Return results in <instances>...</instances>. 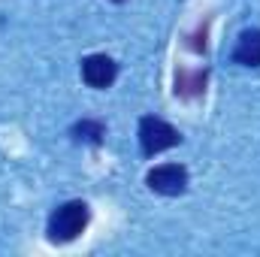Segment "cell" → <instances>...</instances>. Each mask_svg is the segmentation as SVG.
I'll return each instance as SVG.
<instances>
[{
	"mask_svg": "<svg viewBox=\"0 0 260 257\" xmlns=\"http://www.w3.org/2000/svg\"><path fill=\"white\" fill-rule=\"evenodd\" d=\"M88 221H91V209H88V203H82V200H70V203L58 206V209L52 212L46 233H49L52 242L67 245V242H73V239H79V236L85 233Z\"/></svg>",
	"mask_w": 260,
	"mask_h": 257,
	"instance_id": "obj_1",
	"label": "cell"
},
{
	"mask_svg": "<svg viewBox=\"0 0 260 257\" xmlns=\"http://www.w3.org/2000/svg\"><path fill=\"white\" fill-rule=\"evenodd\" d=\"M179 142H182V133L173 124H167L164 118L145 115L139 121V148H142L145 157H154V154H160L167 148H176Z\"/></svg>",
	"mask_w": 260,
	"mask_h": 257,
	"instance_id": "obj_2",
	"label": "cell"
},
{
	"mask_svg": "<svg viewBox=\"0 0 260 257\" xmlns=\"http://www.w3.org/2000/svg\"><path fill=\"white\" fill-rule=\"evenodd\" d=\"M145 185H148L154 194H164V197H179V194L188 191V170H185L182 164H160V167L148 170Z\"/></svg>",
	"mask_w": 260,
	"mask_h": 257,
	"instance_id": "obj_3",
	"label": "cell"
},
{
	"mask_svg": "<svg viewBox=\"0 0 260 257\" xmlns=\"http://www.w3.org/2000/svg\"><path fill=\"white\" fill-rule=\"evenodd\" d=\"M115 76H118V64L109 55H88V58H82V82L88 88L103 91V88H109L115 82Z\"/></svg>",
	"mask_w": 260,
	"mask_h": 257,
	"instance_id": "obj_4",
	"label": "cell"
},
{
	"mask_svg": "<svg viewBox=\"0 0 260 257\" xmlns=\"http://www.w3.org/2000/svg\"><path fill=\"white\" fill-rule=\"evenodd\" d=\"M206 79L209 70L197 67V70H176V97H200L206 91Z\"/></svg>",
	"mask_w": 260,
	"mask_h": 257,
	"instance_id": "obj_5",
	"label": "cell"
},
{
	"mask_svg": "<svg viewBox=\"0 0 260 257\" xmlns=\"http://www.w3.org/2000/svg\"><path fill=\"white\" fill-rule=\"evenodd\" d=\"M233 61L242 67H260V30H245L233 49Z\"/></svg>",
	"mask_w": 260,
	"mask_h": 257,
	"instance_id": "obj_6",
	"label": "cell"
},
{
	"mask_svg": "<svg viewBox=\"0 0 260 257\" xmlns=\"http://www.w3.org/2000/svg\"><path fill=\"white\" fill-rule=\"evenodd\" d=\"M70 136L76 142H85V145H100L103 136H106V127L100 121H94V118H82V121H76L70 127Z\"/></svg>",
	"mask_w": 260,
	"mask_h": 257,
	"instance_id": "obj_7",
	"label": "cell"
},
{
	"mask_svg": "<svg viewBox=\"0 0 260 257\" xmlns=\"http://www.w3.org/2000/svg\"><path fill=\"white\" fill-rule=\"evenodd\" d=\"M188 49H194V52H206V30H200V34H194V37H191Z\"/></svg>",
	"mask_w": 260,
	"mask_h": 257,
	"instance_id": "obj_8",
	"label": "cell"
},
{
	"mask_svg": "<svg viewBox=\"0 0 260 257\" xmlns=\"http://www.w3.org/2000/svg\"><path fill=\"white\" fill-rule=\"evenodd\" d=\"M112 3H121V0H112Z\"/></svg>",
	"mask_w": 260,
	"mask_h": 257,
	"instance_id": "obj_9",
	"label": "cell"
}]
</instances>
